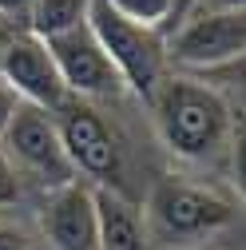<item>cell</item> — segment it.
<instances>
[{
    "label": "cell",
    "mask_w": 246,
    "mask_h": 250,
    "mask_svg": "<svg viewBox=\"0 0 246 250\" xmlns=\"http://www.w3.org/2000/svg\"><path fill=\"white\" fill-rule=\"evenodd\" d=\"M191 12H246V0H187L183 16Z\"/></svg>",
    "instance_id": "cell-15"
},
{
    "label": "cell",
    "mask_w": 246,
    "mask_h": 250,
    "mask_svg": "<svg viewBox=\"0 0 246 250\" xmlns=\"http://www.w3.org/2000/svg\"><path fill=\"white\" fill-rule=\"evenodd\" d=\"M96 238L100 250H151L143 207H135L119 187H96Z\"/></svg>",
    "instance_id": "cell-10"
},
{
    "label": "cell",
    "mask_w": 246,
    "mask_h": 250,
    "mask_svg": "<svg viewBox=\"0 0 246 250\" xmlns=\"http://www.w3.org/2000/svg\"><path fill=\"white\" fill-rule=\"evenodd\" d=\"M199 250H206V246H199Z\"/></svg>",
    "instance_id": "cell-19"
},
{
    "label": "cell",
    "mask_w": 246,
    "mask_h": 250,
    "mask_svg": "<svg viewBox=\"0 0 246 250\" xmlns=\"http://www.w3.org/2000/svg\"><path fill=\"white\" fill-rule=\"evenodd\" d=\"M87 4L91 0H32V8L24 16V32H32L36 40L64 36L87 24Z\"/></svg>",
    "instance_id": "cell-11"
},
{
    "label": "cell",
    "mask_w": 246,
    "mask_h": 250,
    "mask_svg": "<svg viewBox=\"0 0 246 250\" xmlns=\"http://www.w3.org/2000/svg\"><path fill=\"white\" fill-rule=\"evenodd\" d=\"M0 80L12 87V96L20 104H32L40 111H56L68 100L48 44L36 40L32 32H16L4 44V52H0Z\"/></svg>",
    "instance_id": "cell-8"
},
{
    "label": "cell",
    "mask_w": 246,
    "mask_h": 250,
    "mask_svg": "<svg viewBox=\"0 0 246 250\" xmlns=\"http://www.w3.org/2000/svg\"><path fill=\"white\" fill-rule=\"evenodd\" d=\"M143 218H147L151 246L199 250L203 238L219 234L234 223V203L223 199L214 187L167 175L155 183V191H151V199L143 207Z\"/></svg>",
    "instance_id": "cell-2"
},
{
    "label": "cell",
    "mask_w": 246,
    "mask_h": 250,
    "mask_svg": "<svg viewBox=\"0 0 246 250\" xmlns=\"http://www.w3.org/2000/svg\"><path fill=\"white\" fill-rule=\"evenodd\" d=\"M16 107H20V100L12 96V87L0 80V135H4V127H8V119L16 115Z\"/></svg>",
    "instance_id": "cell-16"
},
{
    "label": "cell",
    "mask_w": 246,
    "mask_h": 250,
    "mask_svg": "<svg viewBox=\"0 0 246 250\" xmlns=\"http://www.w3.org/2000/svg\"><path fill=\"white\" fill-rule=\"evenodd\" d=\"M96 187L76 179L68 187H56L40 210V238L48 250H100L96 238Z\"/></svg>",
    "instance_id": "cell-9"
},
{
    "label": "cell",
    "mask_w": 246,
    "mask_h": 250,
    "mask_svg": "<svg viewBox=\"0 0 246 250\" xmlns=\"http://www.w3.org/2000/svg\"><path fill=\"white\" fill-rule=\"evenodd\" d=\"M0 250H48V246H44V238H40L36 230L0 218Z\"/></svg>",
    "instance_id": "cell-13"
},
{
    "label": "cell",
    "mask_w": 246,
    "mask_h": 250,
    "mask_svg": "<svg viewBox=\"0 0 246 250\" xmlns=\"http://www.w3.org/2000/svg\"><path fill=\"white\" fill-rule=\"evenodd\" d=\"M52 119H56V131H60L72 171L83 175L91 187H115L123 175V155H119V143L103 123V115L87 100L68 96L52 111Z\"/></svg>",
    "instance_id": "cell-5"
},
{
    "label": "cell",
    "mask_w": 246,
    "mask_h": 250,
    "mask_svg": "<svg viewBox=\"0 0 246 250\" xmlns=\"http://www.w3.org/2000/svg\"><path fill=\"white\" fill-rule=\"evenodd\" d=\"M16 36V24L12 20H4V16H0V52H4V44Z\"/></svg>",
    "instance_id": "cell-18"
},
{
    "label": "cell",
    "mask_w": 246,
    "mask_h": 250,
    "mask_svg": "<svg viewBox=\"0 0 246 250\" xmlns=\"http://www.w3.org/2000/svg\"><path fill=\"white\" fill-rule=\"evenodd\" d=\"M52 60H56V72L64 80V91L76 100H115L123 91L119 72L111 68V60L103 56V48L96 44V36L87 32V24L72 28L64 36H52L44 40Z\"/></svg>",
    "instance_id": "cell-7"
},
{
    "label": "cell",
    "mask_w": 246,
    "mask_h": 250,
    "mask_svg": "<svg viewBox=\"0 0 246 250\" xmlns=\"http://www.w3.org/2000/svg\"><path fill=\"white\" fill-rule=\"evenodd\" d=\"M147 104L155 115V131L175 159L210 163L230 147L234 111L214 83L183 76V72H167Z\"/></svg>",
    "instance_id": "cell-1"
},
{
    "label": "cell",
    "mask_w": 246,
    "mask_h": 250,
    "mask_svg": "<svg viewBox=\"0 0 246 250\" xmlns=\"http://www.w3.org/2000/svg\"><path fill=\"white\" fill-rule=\"evenodd\" d=\"M24 195V187H20V171L12 167V159L4 155V147H0V210L4 207H16Z\"/></svg>",
    "instance_id": "cell-14"
},
{
    "label": "cell",
    "mask_w": 246,
    "mask_h": 250,
    "mask_svg": "<svg viewBox=\"0 0 246 250\" xmlns=\"http://www.w3.org/2000/svg\"><path fill=\"white\" fill-rule=\"evenodd\" d=\"M167 44V64L183 76H210L242 64L246 48V12H191L183 16Z\"/></svg>",
    "instance_id": "cell-4"
},
{
    "label": "cell",
    "mask_w": 246,
    "mask_h": 250,
    "mask_svg": "<svg viewBox=\"0 0 246 250\" xmlns=\"http://www.w3.org/2000/svg\"><path fill=\"white\" fill-rule=\"evenodd\" d=\"M28 8H32V0H0V16H4V20H24L28 16Z\"/></svg>",
    "instance_id": "cell-17"
},
{
    "label": "cell",
    "mask_w": 246,
    "mask_h": 250,
    "mask_svg": "<svg viewBox=\"0 0 246 250\" xmlns=\"http://www.w3.org/2000/svg\"><path fill=\"white\" fill-rule=\"evenodd\" d=\"M107 4L139 28H151V32H163L167 20H175V0H107Z\"/></svg>",
    "instance_id": "cell-12"
},
{
    "label": "cell",
    "mask_w": 246,
    "mask_h": 250,
    "mask_svg": "<svg viewBox=\"0 0 246 250\" xmlns=\"http://www.w3.org/2000/svg\"><path fill=\"white\" fill-rule=\"evenodd\" d=\"M87 32L96 36L103 56L111 60V68L119 72L123 91H135V96L151 100V91L167 76L163 32H151V28H139L131 20H123L107 0H91L87 4Z\"/></svg>",
    "instance_id": "cell-3"
},
{
    "label": "cell",
    "mask_w": 246,
    "mask_h": 250,
    "mask_svg": "<svg viewBox=\"0 0 246 250\" xmlns=\"http://www.w3.org/2000/svg\"><path fill=\"white\" fill-rule=\"evenodd\" d=\"M0 147H4V155L12 159L16 171L32 175L36 183L48 187V191L68 187V183L80 179L72 171V163H68V155H64V143H60L52 111H40L32 104L16 107V115L8 119L4 135H0Z\"/></svg>",
    "instance_id": "cell-6"
}]
</instances>
